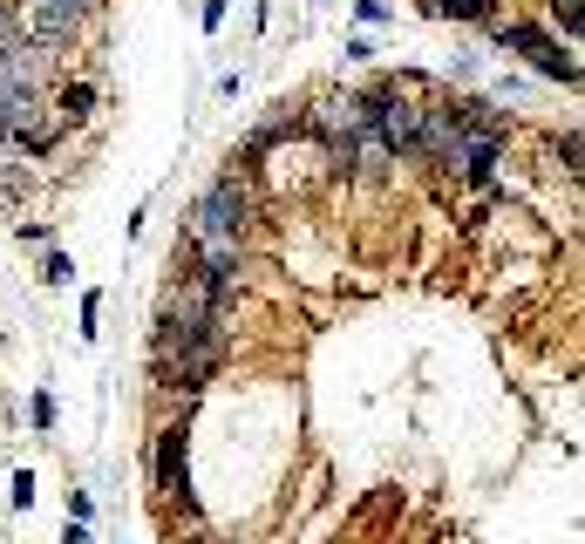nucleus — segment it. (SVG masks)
Instances as JSON below:
<instances>
[{
  "instance_id": "obj_1",
  "label": "nucleus",
  "mask_w": 585,
  "mask_h": 544,
  "mask_svg": "<svg viewBox=\"0 0 585 544\" xmlns=\"http://www.w3.org/2000/svg\"><path fill=\"white\" fill-rule=\"evenodd\" d=\"M246 184H231V177H218L205 198H198V211H191V239H239L246 231Z\"/></svg>"
},
{
  "instance_id": "obj_2",
  "label": "nucleus",
  "mask_w": 585,
  "mask_h": 544,
  "mask_svg": "<svg viewBox=\"0 0 585 544\" xmlns=\"http://www.w3.org/2000/svg\"><path fill=\"white\" fill-rule=\"evenodd\" d=\"M89 14V0H28V14H21V34L28 42H42V48H62L75 28H83Z\"/></svg>"
},
{
  "instance_id": "obj_3",
  "label": "nucleus",
  "mask_w": 585,
  "mask_h": 544,
  "mask_svg": "<svg viewBox=\"0 0 585 544\" xmlns=\"http://www.w3.org/2000/svg\"><path fill=\"white\" fill-rule=\"evenodd\" d=\"M497 42H503V48H524V55L538 62V75H559V83H578V62H572V55H559V42H544L538 28H497Z\"/></svg>"
},
{
  "instance_id": "obj_4",
  "label": "nucleus",
  "mask_w": 585,
  "mask_h": 544,
  "mask_svg": "<svg viewBox=\"0 0 585 544\" xmlns=\"http://www.w3.org/2000/svg\"><path fill=\"white\" fill-rule=\"evenodd\" d=\"M158 483L177 497L184 490V429H164L158 436Z\"/></svg>"
},
{
  "instance_id": "obj_5",
  "label": "nucleus",
  "mask_w": 585,
  "mask_h": 544,
  "mask_svg": "<svg viewBox=\"0 0 585 544\" xmlns=\"http://www.w3.org/2000/svg\"><path fill=\"white\" fill-rule=\"evenodd\" d=\"M89 102H96V89H89V83H75V89H68V96H62V109H68V116H83V109H89Z\"/></svg>"
},
{
  "instance_id": "obj_6",
  "label": "nucleus",
  "mask_w": 585,
  "mask_h": 544,
  "mask_svg": "<svg viewBox=\"0 0 585 544\" xmlns=\"http://www.w3.org/2000/svg\"><path fill=\"white\" fill-rule=\"evenodd\" d=\"M449 14H463V21H484L490 8H484V0H449Z\"/></svg>"
},
{
  "instance_id": "obj_7",
  "label": "nucleus",
  "mask_w": 585,
  "mask_h": 544,
  "mask_svg": "<svg viewBox=\"0 0 585 544\" xmlns=\"http://www.w3.org/2000/svg\"><path fill=\"white\" fill-rule=\"evenodd\" d=\"M14 191V171H8V150H0V198H8Z\"/></svg>"
},
{
  "instance_id": "obj_8",
  "label": "nucleus",
  "mask_w": 585,
  "mask_h": 544,
  "mask_svg": "<svg viewBox=\"0 0 585 544\" xmlns=\"http://www.w3.org/2000/svg\"><path fill=\"white\" fill-rule=\"evenodd\" d=\"M68 544H89V531H83V524H68Z\"/></svg>"
}]
</instances>
